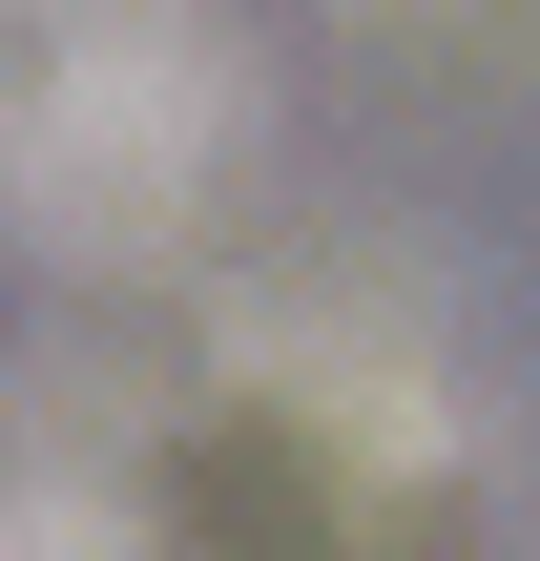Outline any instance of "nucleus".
Here are the masks:
<instances>
[{
  "label": "nucleus",
  "instance_id": "2",
  "mask_svg": "<svg viewBox=\"0 0 540 561\" xmlns=\"http://www.w3.org/2000/svg\"><path fill=\"white\" fill-rule=\"evenodd\" d=\"M0 561H125V437L83 396H0Z\"/></svg>",
  "mask_w": 540,
  "mask_h": 561
},
{
  "label": "nucleus",
  "instance_id": "1",
  "mask_svg": "<svg viewBox=\"0 0 540 561\" xmlns=\"http://www.w3.org/2000/svg\"><path fill=\"white\" fill-rule=\"evenodd\" d=\"M250 125V42L229 0H0V229L146 271L208 229Z\"/></svg>",
  "mask_w": 540,
  "mask_h": 561
}]
</instances>
